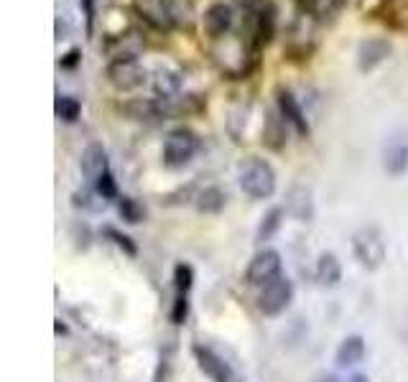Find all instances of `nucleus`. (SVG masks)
<instances>
[{"instance_id": "nucleus-9", "label": "nucleus", "mask_w": 408, "mask_h": 382, "mask_svg": "<svg viewBox=\"0 0 408 382\" xmlns=\"http://www.w3.org/2000/svg\"><path fill=\"white\" fill-rule=\"evenodd\" d=\"M286 211H289L296 222H312V219H314V199H312V189L301 186V184L291 186L289 194H286Z\"/></svg>"}, {"instance_id": "nucleus-29", "label": "nucleus", "mask_w": 408, "mask_h": 382, "mask_svg": "<svg viewBox=\"0 0 408 382\" xmlns=\"http://www.w3.org/2000/svg\"><path fill=\"white\" fill-rule=\"evenodd\" d=\"M82 3H85L87 18H90V24H92V0H82Z\"/></svg>"}, {"instance_id": "nucleus-5", "label": "nucleus", "mask_w": 408, "mask_h": 382, "mask_svg": "<svg viewBox=\"0 0 408 382\" xmlns=\"http://www.w3.org/2000/svg\"><path fill=\"white\" fill-rule=\"evenodd\" d=\"M383 168L393 179H400L408 171V133L396 130L383 143Z\"/></svg>"}, {"instance_id": "nucleus-14", "label": "nucleus", "mask_w": 408, "mask_h": 382, "mask_svg": "<svg viewBox=\"0 0 408 382\" xmlns=\"http://www.w3.org/2000/svg\"><path fill=\"white\" fill-rule=\"evenodd\" d=\"M79 166H82V173H85L90 181H100L102 176L108 173V153H105L102 146L92 143V146H87L85 148Z\"/></svg>"}, {"instance_id": "nucleus-19", "label": "nucleus", "mask_w": 408, "mask_h": 382, "mask_svg": "<svg viewBox=\"0 0 408 382\" xmlns=\"http://www.w3.org/2000/svg\"><path fill=\"white\" fill-rule=\"evenodd\" d=\"M225 202H228L225 191H222L220 186H210L199 194V199H196V209L204 211V214H217V211H222Z\"/></svg>"}, {"instance_id": "nucleus-16", "label": "nucleus", "mask_w": 408, "mask_h": 382, "mask_svg": "<svg viewBox=\"0 0 408 382\" xmlns=\"http://www.w3.org/2000/svg\"><path fill=\"white\" fill-rule=\"evenodd\" d=\"M339 367H355L365 359V339L360 334H350L342 339V344L337 347V354H334Z\"/></svg>"}, {"instance_id": "nucleus-3", "label": "nucleus", "mask_w": 408, "mask_h": 382, "mask_svg": "<svg viewBox=\"0 0 408 382\" xmlns=\"http://www.w3.org/2000/svg\"><path fill=\"white\" fill-rule=\"evenodd\" d=\"M196 150H199L196 135L192 130H187V128H179V130H171V133L166 135L164 161L171 168H181V166H187L194 158Z\"/></svg>"}, {"instance_id": "nucleus-22", "label": "nucleus", "mask_w": 408, "mask_h": 382, "mask_svg": "<svg viewBox=\"0 0 408 382\" xmlns=\"http://www.w3.org/2000/svg\"><path fill=\"white\" fill-rule=\"evenodd\" d=\"M82 112L79 102L74 97H56V117L64 120V123H74Z\"/></svg>"}, {"instance_id": "nucleus-2", "label": "nucleus", "mask_w": 408, "mask_h": 382, "mask_svg": "<svg viewBox=\"0 0 408 382\" xmlns=\"http://www.w3.org/2000/svg\"><path fill=\"white\" fill-rule=\"evenodd\" d=\"M352 250L355 258L360 260V266H365L368 270L383 266L385 260V240L383 232L377 227H362L352 234Z\"/></svg>"}, {"instance_id": "nucleus-20", "label": "nucleus", "mask_w": 408, "mask_h": 382, "mask_svg": "<svg viewBox=\"0 0 408 382\" xmlns=\"http://www.w3.org/2000/svg\"><path fill=\"white\" fill-rule=\"evenodd\" d=\"M281 217H283V209H271L263 217V222H260V227H258V242H266V240H271L275 232H278V227H281Z\"/></svg>"}, {"instance_id": "nucleus-30", "label": "nucleus", "mask_w": 408, "mask_h": 382, "mask_svg": "<svg viewBox=\"0 0 408 382\" xmlns=\"http://www.w3.org/2000/svg\"><path fill=\"white\" fill-rule=\"evenodd\" d=\"M347 382H368V377H365V374H352Z\"/></svg>"}, {"instance_id": "nucleus-23", "label": "nucleus", "mask_w": 408, "mask_h": 382, "mask_svg": "<svg viewBox=\"0 0 408 382\" xmlns=\"http://www.w3.org/2000/svg\"><path fill=\"white\" fill-rule=\"evenodd\" d=\"M120 214H123V219L130 222V225H138L143 219L141 204L135 202V199H130V196H123V199H120Z\"/></svg>"}, {"instance_id": "nucleus-10", "label": "nucleus", "mask_w": 408, "mask_h": 382, "mask_svg": "<svg viewBox=\"0 0 408 382\" xmlns=\"http://www.w3.org/2000/svg\"><path fill=\"white\" fill-rule=\"evenodd\" d=\"M230 26H232V8L225 3H214L204 13V33L212 41H220L228 36Z\"/></svg>"}, {"instance_id": "nucleus-4", "label": "nucleus", "mask_w": 408, "mask_h": 382, "mask_svg": "<svg viewBox=\"0 0 408 382\" xmlns=\"http://www.w3.org/2000/svg\"><path fill=\"white\" fill-rule=\"evenodd\" d=\"M108 79L115 89L128 92V89H135L138 85H143L146 69L141 67L138 56H120V59H112L110 67H108Z\"/></svg>"}, {"instance_id": "nucleus-7", "label": "nucleus", "mask_w": 408, "mask_h": 382, "mask_svg": "<svg viewBox=\"0 0 408 382\" xmlns=\"http://www.w3.org/2000/svg\"><path fill=\"white\" fill-rule=\"evenodd\" d=\"M278 275H281V255L275 250H260L258 255L250 260L245 278H248L250 286H268Z\"/></svg>"}, {"instance_id": "nucleus-17", "label": "nucleus", "mask_w": 408, "mask_h": 382, "mask_svg": "<svg viewBox=\"0 0 408 382\" xmlns=\"http://www.w3.org/2000/svg\"><path fill=\"white\" fill-rule=\"evenodd\" d=\"M263 143L268 148L281 150L286 143V128H283V115H275L273 110L266 112V123H263Z\"/></svg>"}, {"instance_id": "nucleus-15", "label": "nucleus", "mask_w": 408, "mask_h": 382, "mask_svg": "<svg viewBox=\"0 0 408 382\" xmlns=\"http://www.w3.org/2000/svg\"><path fill=\"white\" fill-rule=\"evenodd\" d=\"M181 89V74L171 67H158L153 71V92L158 100H173Z\"/></svg>"}, {"instance_id": "nucleus-24", "label": "nucleus", "mask_w": 408, "mask_h": 382, "mask_svg": "<svg viewBox=\"0 0 408 382\" xmlns=\"http://www.w3.org/2000/svg\"><path fill=\"white\" fill-rule=\"evenodd\" d=\"M192 281H194V270H192V266H176V270H173V286H176V293H187L189 288H192Z\"/></svg>"}, {"instance_id": "nucleus-26", "label": "nucleus", "mask_w": 408, "mask_h": 382, "mask_svg": "<svg viewBox=\"0 0 408 382\" xmlns=\"http://www.w3.org/2000/svg\"><path fill=\"white\" fill-rule=\"evenodd\" d=\"M189 313V301H187V293H179L176 301H173V311H171V321L173 324H184Z\"/></svg>"}, {"instance_id": "nucleus-27", "label": "nucleus", "mask_w": 408, "mask_h": 382, "mask_svg": "<svg viewBox=\"0 0 408 382\" xmlns=\"http://www.w3.org/2000/svg\"><path fill=\"white\" fill-rule=\"evenodd\" d=\"M105 232H108V237H112V242H115L118 248L126 250L128 255H135V245L130 242V237H126V234H120L118 229H115V227H108Z\"/></svg>"}, {"instance_id": "nucleus-1", "label": "nucleus", "mask_w": 408, "mask_h": 382, "mask_svg": "<svg viewBox=\"0 0 408 382\" xmlns=\"http://www.w3.org/2000/svg\"><path fill=\"white\" fill-rule=\"evenodd\" d=\"M240 186L250 199H268L275 191L273 166L263 158H248L240 166Z\"/></svg>"}, {"instance_id": "nucleus-13", "label": "nucleus", "mask_w": 408, "mask_h": 382, "mask_svg": "<svg viewBox=\"0 0 408 382\" xmlns=\"http://www.w3.org/2000/svg\"><path fill=\"white\" fill-rule=\"evenodd\" d=\"M278 110H281L283 120L296 128L298 135H309V133H312V128H309V120H306L304 110L298 107L296 97H294L289 89H278Z\"/></svg>"}, {"instance_id": "nucleus-6", "label": "nucleus", "mask_w": 408, "mask_h": 382, "mask_svg": "<svg viewBox=\"0 0 408 382\" xmlns=\"http://www.w3.org/2000/svg\"><path fill=\"white\" fill-rule=\"evenodd\" d=\"M291 298H294V286H291L289 278L278 275L275 281L263 286V290H260V296H258V306L266 316H275V313H281L289 309Z\"/></svg>"}, {"instance_id": "nucleus-8", "label": "nucleus", "mask_w": 408, "mask_h": 382, "mask_svg": "<svg viewBox=\"0 0 408 382\" xmlns=\"http://www.w3.org/2000/svg\"><path fill=\"white\" fill-rule=\"evenodd\" d=\"M133 8L156 31H169L173 26L169 0H133Z\"/></svg>"}, {"instance_id": "nucleus-11", "label": "nucleus", "mask_w": 408, "mask_h": 382, "mask_svg": "<svg viewBox=\"0 0 408 382\" xmlns=\"http://www.w3.org/2000/svg\"><path fill=\"white\" fill-rule=\"evenodd\" d=\"M194 357L196 365L212 382H230L232 374H230V367L222 362V357H217L210 347H202V344H194Z\"/></svg>"}, {"instance_id": "nucleus-28", "label": "nucleus", "mask_w": 408, "mask_h": 382, "mask_svg": "<svg viewBox=\"0 0 408 382\" xmlns=\"http://www.w3.org/2000/svg\"><path fill=\"white\" fill-rule=\"evenodd\" d=\"M77 59H79V51H71L69 59L64 62V67H74V64H77Z\"/></svg>"}, {"instance_id": "nucleus-31", "label": "nucleus", "mask_w": 408, "mask_h": 382, "mask_svg": "<svg viewBox=\"0 0 408 382\" xmlns=\"http://www.w3.org/2000/svg\"><path fill=\"white\" fill-rule=\"evenodd\" d=\"M316 382H339V380L334 377V374H324V377H319Z\"/></svg>"}, {"instance_id": "nucleus-21", "label": "nucleus", "mask_w": 408, "mask_h": 382, "mask_svg": "<svg viewBox=\"0 0 408 382\" xmlns=\"http://www.w3.org/2000/svg\"><path fill=\"white\" fill-rule=\"evenodd\" d=\"M169 8H171L173 24L192 28V16H194V10H192V3H189V0H169Z\"/></svg>"}, {"instance_id": "nucleus-12", "label": "nucleus", "mask_w": 408, "mask_h": 382, "mask_svg": "<svg viewBox=\"0 0 408 382\" xmlns=\"http://www.w3.org/2000/svg\"><path fill=\"white\" fill-rule=\"evenodd\" d=\"M391 56V44L385 39H368L360 44L357 51V67L360 71H373L380 62H385Z\"/></svg>"}, {"instance_id": "nucleus-18", "label": "nucleus", "mask_w": 408, "mask_h": 382, "mask_svg": "<svg viewBox=\"0 0 408 382\" xmlns=\"http://www.w3.org/2000/svg\"><path fill=\"white\" fill-rule=\"evenodd\" d=\"M316 281L322 286H337L342 281V266L334 252H324L322 258L316 260Z\"/></svg>"}, {"instance_id": "nucleus-25", "label": "nucleus", "mask_w": 408, "mask_h": 382, "mask_svg": "<svg viewBox=\"0 0 408 382\" xmlns=\"http://www.w3.org/2000/svg\"><path fill=\"white\" fill-rule=\"evenodd\" d=\"M97 194L102 199H115L118 196V186H115V179H112L110 173H105L100 181H97Z\"/></svg>"}]
</instances>
